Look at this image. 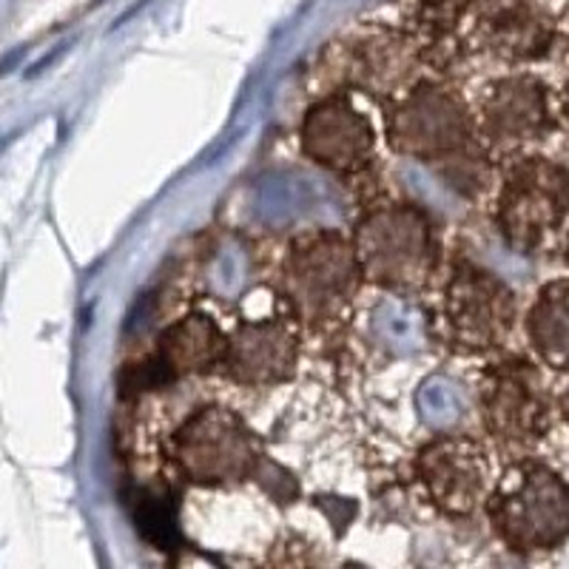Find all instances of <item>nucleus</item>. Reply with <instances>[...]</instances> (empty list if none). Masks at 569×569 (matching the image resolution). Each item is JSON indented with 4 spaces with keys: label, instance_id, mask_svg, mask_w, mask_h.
<instances>
[{
    "label": "nucleus",
    "instance_id": "1",
    "mask_svg": "<svg viewBox=\"0 0 569 569\" xmlns=\"http://www.w3.org/2000/svg\"><path fill=\"white\" fill-rule=\"evenodd\" d=\"M365 282L396 293H416L433 282L441 242L433 217L416 202L376 206L350 233Z\"/></svg>",
    "mask_w": 569,
    "mask_h": 569
},
{
    "label": "nucleus",
    "instance_id": "2",
    "mask_svg": "<svg viewBox=\"0 0 569 569\" xmlns=\"http://www.w3.org/2000/svg\"><path fill=\"white\" fill-rule=\"evenodd\" d=\"M385 134L396 154L441 169H461V162L472 169L476 160L487 157L476 117L465 100L453 89L430 80H421L390 100Z\"/></svg>",
    "mask_w": 569,
    "mask_h": 569
},
{
    "label": "nucleus",
    "instance_id": "3",
    "mask_svg": "<svg viewBox=\"0 0 569 569\" xmlns=\"http://www.w3.org/2000/svg\"><path fill=\"white\" fill-rule=\"evenodd\" d=\"M485 512L507 550L550 552L569 538V485L541 461L518 456L487 492Z\"/></svg>",
    "mask_w": 569,
    "mask_h": 569
},
{
    "label": "nucleus",
    "instance_id": "4",
    "mask_svg": "<svg viewBox=\"0 0 569 569\" xmlns=\"http://www.w3.org/2000/svg\"><path fill=\"white\" fill-rule=\"evenodd\" d=\"M498 231L527 257H550L569 242V171L543 157H521L507 169L496 202Z\"/></svg>",
    "mask_w": 569,
    "mask_h": 569
},
{
    "label": "nucleus",
    "instance_id": "5",
    "mask_svg": "<svg viewBox=\"0 0 569 569\" xmlns=\"http://www.w3.org/2000/svg\"><path fill=\"white\" fill-rule=\"evenodd\" d=\"M362 282L353 240L342 231L305 233L284 257L279 277L293 317L313 328L342 317Z\"/></svg>",
    "mask_w": 569,
    "mask_h": 569
},
{
    "label": "nucleus",
    "instance_id": "6",
    "mask_svg": "<svg viewBox=\"0 0 569 569\" xmlns=\"http://www.w3.org/2000/svg\"><path fill=\"white\" fill-rule=\"evenodd\" d=\"M171 456L180 476L200 487H231L253 479L262 450L240 413L222 405H202L171 436Z\"/></svg>",
    "mask_w": 569,
    "mask_h": 569
},
{
    "label": "nucleus",
    "instance_id": "7",
    "mask_svg": "<svg viewBox=\"0 0 569 569\" xmlns=\"http://www.w3.org/2000/svg\"><path fill=\"white\" fill-rule=\"evenodd\" d=\"M516 308L510 284L470 259H459L447 277L441 319L447 339L461 353H490L501 348L516 322Z\"/></svg>",
    "mask_w": 569,
    "mask_h": 569
},
{
    "label": "nucleus",
    "instance_id": "8",
    "mask_svg": "<svg viewBox=\"0 0 569 569\" xmlns=\"http://www.w3.org/2000/svg\"><path fill=\"white\" fill-rule=\"evenodd\" d=\"M481 421L505 453L525 456L550 430V401L527 359H498L481 376Z\"/></svg>",
    "mask_w": 569,
    "mask_h": 569
},
{
    "label": "nucleus",
    "instance_id": "9",
    "mask_svg": "<svg viewBox=\"0 0 569 569\" xmlns=\"http://www.w3.org/2000/svg\"><path fill=\"white\" fill-rule=\"evenodd\" d=\"M413 470L427 501L450 518H467L485 507L492 487L485 441L465 433H441L425 441Z\"/></svg>",
    "mask_w": 569,
    "mask_h": 569
},
{
    "label": "nucleus",
    "instance_id": "10",
    "mask_svg": "<svg viewBox=\"0 0 569 569\" xmlns=\"http://www.w3.org/2000/svg\"><path fill=\"white\" fill-rule=\"evenodd\" d=\"M299 149L313 166L333 174H359L376 151V129L345 91H333L305 111Z\"/></svg>",
    "mask_w": 569,
    "mask_h": 569
},
{
    "label": "nucleus",
    "instance_id": "11",
    "mask_svg": "<svg viewBox=\"0 0 569 569\" xmlns=\"http://www.w3.org/2000/svg\"><path fill=\"white\" fill-rule=\"evenodd\" d=\"M297 325L282 317L242 319L228 333L222 370L242 388H277L291 382L299 365Z\"/></svg>",
    "mask_w": 569,
    "mask_h": 569
},
{
    "label": "nucleus",
    "instance_id": "12",
    "mask_svg": "<svg viewBox=\"0 0 569 569\" xmlns=\"http://www.w3.org/2000/svg\"><path fill=\"white\" fill-rule=\"evenodd\" d=\"M479 140L487 151H512L550 129V100L532 74L501 78L487 89L476 114Z\"/></svg>",
    "mask_w": 569,
    "mask_h": 569
},
{
    "label": "nucleus",
    "instance_id": "13",
    "mask_svg": "<svg viewBox=\"0 0 569 569\" xmlns=\"http://www.w3.org/2000/svg\"><path fill=\"white\" fill-rule=\"evenodd\" d=\"M228 333L206 313H188L157 337L154 353L142 362V385H171L206 376L226 362Z\"/></svg>",
    "mask_w": 569,
    "mask_h": 569
},
{
    "label": "nucleus",
    "instance_id": "14",
    "mask_svg": "<svg viewBox=\"0 0 569 569\" xmlns=\"http://www.w3.org/2000/svg\"><path fill=\"white\" fill-rule=\"evenodd\" d=\"M356 86H362L373 98L401 94L405 80L410 74V60H416V49L401 32L376 29L362 43H356Z\"/></svg>",
    "mask_w": 569,
    "mask_h": 569
},
{
    "label": "nucleus",
    "instance_id": "15",
    "mask_svg": "<svg viewBox=\"0 0 569 569\" xmlns=\"http://www.w3.org/2000/svg\"><path fill=\"white\" fill-rule=\"evenodd\" d=\"M527 337L543 365L569 373V279L541 288L527 317Z\"/></svg>",
    "mask_w": 569,
    "mask_h": 569
},
{
    "label": "nucleus",
    "instance_id": "16",
    "mask_svg": "<svg viewBox=\"0 0 569 569\" xmlns=\"http://www.w3.org/2000/svg\"><path fill=\"white\" fill-rule=\"evenodd\" d=\"M561 413H563V419L569 421V388L561 393Z\"/></svg>",
    "mask_w": 569,
    "mask_h": 569
},
{
    "label": "nucleus",
    "instance_id": "17",
    "mask_svg": "<svg viewBox=\"0 0 569 569\" xmlns=\"http://www.w3.org/2000/svg\"><path fill=\"white\" fill-rule=\"evenodd\" d=\"M563 109H567V114H569V91H567V100H563Z\"/></svg>",
    "mask_w": 569,
    "mask_h": 569
}]
</instances>
